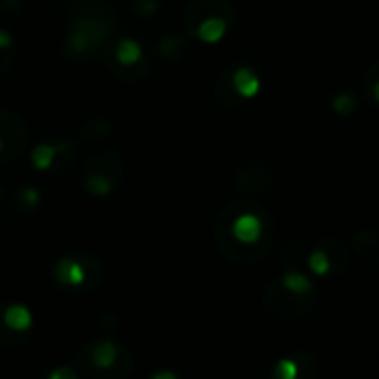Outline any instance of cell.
Wrapping results in <instances>:
<instances>
[{
    "label": "cell",
    "mask_w": 379,
    "mask_h": 379,
    "mask_svg": "<svg viewBox=\"0 0 379 379\" xmlns=\"http://www.w3.org/2000/svg\"><path fill=\"white\" fill-rule=\"evenodd\" d=\"M44 379H78V373L71 366H60V368H54Z\"/></svg>",
    "instance_id": "cell-15"
},
{
    "label": "cell",
    "mask_w": 379,
    "mask_h": 379,
    "mask_svg": "<svg viewBox=\"0 0 379 379\" xmlns=\"http://www.w3.org/2000/svg\"><path fill=\"white\" fill-rule=\"evenodd\" d=\"M118 60L123 65H133V63H138L140 56H142V49H140V44L135 42V40H123L118 44V51H116Z\"/></svg>",
    "instance_id": "cell-11"
},
{
    "label": "cell",
    "mask_w": 379,
    "mask_h": 379,
    "mask_svg": "<svg viewBox=\"0 0 379 379\" xmlns=\"http://www.w3.org/2000/svg\"><path fill=\"white\" fill-rule=\"evenodd\" d=\"M315 286L302 273H286V275L266 284L260 297V309L268 320L278 324H295L313 311Z\"/></svg>",
    "instance_id": "cell-1"
},
{
    "label": "cell",
    "mask_w": 379,
    "mask_h": 379,
    "mask_svg": "<svg viewBox=\"0 0 379 379\" xmlns=\"http://www.w3.org/2000/svg\"><path fill=\"white\" fill-rule=\"evenodd\" d=\"M226 34V23L222 18H209L198 27V36L204 42H218Z\"/></svg>",
    "instance_id": "cell-10"
},
{
    "label": "cell",
    "mask_w": 379,
    "mask_h": 379,
    "mask_svg": "<svg viewBox=\"0 0 379 379\" xmlns=\"http://www.w3.org/2000/svg\"><path fill=\"white\" fill-rule=\"evenodd\" d=\"M317 361L311 353H295L280 359L271 371V379H315Z\"/></svg>",
    "instance_id": "cell-5"
},
{
    "label": "cell",
    "mask_w": 379,
    "mask_h": 379,
    "mask_svg": "<svg viewBox=\"0 0 379 379\" xmlns=\"http://www.w3.org/2000/svg\"><path fill=\"white\" fill-rule=\"evenodd\" d=\"M54 275L60 284L71 286V289L91 291L102 278V266L91 255H69L56 264Z\"/></svg>",
    "instance_id": "cell-4"
},
{
    "label": "cell",
    "mask_w": 379,
    "mask_h": 379,
    "mask_svg": "<svg viewBox=\"0 0 379 379\" xmlns=\"http://www.w3.org/2000/svg\"><path fill=\"white\" fill-rule=\"evenodd\" d=\"M218 237V249L233 264L260 262L268 253L271 240L266 237V222L251 211L235 216L229 224L222 226Z\"/></svg>",
    "instance_id": "cell-2"
},
{
    "label": "cell",
    "mask_w": 379,
    "mask_h": 379,
    "mask_svg": "<svg viewBox=\"0 0 379 379\" xmlns=\"http://www.w3.org/2000/svg\"><path fill=\"white\" fill-rule=\"evenodd\" d=\"M151 379H178L171 371H158L154 377H151Z\"/></svg>",
    "instance_id": "cell-17"
},
{
    "label": "cell",
    "mask_w": 379,
    "mask_h": 379,
    "mask_svg": "<svg viewBox=\"0 0 379 379\" xmlns=\"http://www.w3.org/2000/svg\"><path fill=\"white\" fill-rule=\"evenodd\" d=\"M75 368L89 379H127L135 368V359L127 346L98 340L80 346Z\"/></svg>",
    "instance_id": "cell-3"
},
{
    "label": "cell",
    "mask_w": 379,
    "mask_h": 379,
    "mask_svg": "<svg viewBox=\"0 0 379 379\" xmlns=\"http://www.w3.org/2000/svg\"><path fill=\"white\" fill-rule=\"evenodd\" d=\"M333 107H335V111L337 113H351L353 109H355V100L351 98V96H337L335 98V102H333Z\"/></svg>",
    "instance_id": "cell-14"
},
{
    "label": "cell",
    "mask_w": 379,
    "mask_h": 379,
    "mask_svg": "<svg viewBox=\"0 0 379 379\" xmlns=\"http://www.w3.org/2000/svg\"><path fill=\"white\" fill-rule=\"evenodd\" d=\"M355 251H357V255L361 257L364 262H366L371 268H375L377 266V240H375V235L373 233H361V235H357L355 237Z\"/></svg>",
    "instance_id": "cell-9"
},
{
    "label": "cell",
    "mask_w": 379,
    "mask_h": 379,
    "mask_svg": "<svg viewBox=\"0 0 379 379\" xmlns=\"http://www.w3.org/2000/svg\"><path fill=\"white\" fill-rule=\"evenodd\" d=\"M42 379H44V377H42Z\"/></svg>",
    "instance_id": "cell-19"
},
{
    "label": "cell",
    "mask_w": 379,
    "mask_h": 379,
    "mask_svg": "<svg viewBox=\"0 0 379 379\" xmlns=\"http://www.w3.org/2000/svg\"><path fill=\"white\" fill-rule=\"evenodd\" d=\"M32 324H34L32 313L20 304L0 309V328L13 333V335H23V333H27L29 328H32Z\"/></svg>",
    "instance_id": "cell-6"
},
{
    "label": "cell",
    "mask_w": 379,
    "mask_h": 379,
    "mask_svg": "<svg viewBox=\"0 0 379 379\" xmlns=\"http://www.w3.org/2000/svg\"><path fill=\"white\" fill-rule=\"evenodd\" d=\"M23 200L29 202V204H36V202H38V193H36L34 189H27V191L23 193Z\"/></svg>",
    "instance_id": "cell-16"
},
{
    "label": "cell",
    "mask_w": 379,
    "mask_h": 379,
    "mask_svg": "<svg viewBox=\"0 0 379 379\" xmlns=\"http://www.w3.org/2000/svg\"><path fill=\"white\" fill-rule=\"evenodd\" d=\"M9 42H11V36L7 32H0V47H7Z\"/></svg>",
    "instance_id": "cell-18"
},
{
    "label": "cell",
    "mask_w": 379,
    "mask_h": 379,
    "mask_svg": "<svg viewBox=\"0 0 379 379\" xmlns=\"http://www.w3.org/2000/svg\"><path fill=\"white\" fill-rule=\"evenodd\" d=\"M233 85L237 89V94L244 96V98H253L257 91H260V80H257V75L251 69H247V67H242V69L235 71Z\"/></svg>",
    "instance_id": "cell-8"
},
{
    "label": "cell",
    "mask_w": 379,
    "mask_h": 379,
    "mask_svg": "<svg viewBox=\"0 0 379 379\" xmlns=\"http://www.w3.org/2000/svg\"><path fill=\"white\" fill-rule=\"evenodd\" d=\"M322 253L326 255V262H328V275H337V273H342L348 262H351V255H348L346 247L342 244V242L337 240H326L320 244Z\"/></svg>",
    "instance_id": "cell-7"
},
{
    "label": "cell",
    "mask_w": 379,
    "mask_h": 379,
    "mask_svg": "<svg viewBox=\"0 0 379 379\" xmlns=\"http://www.w3.org/2000/svg\"><path fill=\"white\" fill-rule=\"evenodd\" d=\"M54 158H56V147H51V144H40L32 154V162L36 169H47V166H51Z\"/></svg>",
    "instance_id": "cell-12"
},
{
    "label": "cell",
    "mask_w": 379,
    "mask_h": 379,
    "mask_svg": "<svg viewBox=\"0 0 379 379\" xmlns=\"http://www.w3.org/2000/svg\"><path fill=\"white\" fill-rule=\"evenodd\" d=\"M87 189L96 195H107L111 191V180L102 173H94V175L87 178Z\"/></svg>",
    "instance_id": "cell-13"
}]
</instances>
